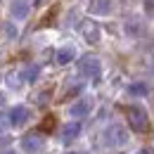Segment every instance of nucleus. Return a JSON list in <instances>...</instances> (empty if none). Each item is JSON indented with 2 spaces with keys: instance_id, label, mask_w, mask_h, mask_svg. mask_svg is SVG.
<instances>
[{
  "instance_id": "a211bd4d",
  "label": "nucleus",
  "mask_w": 154,
  "mask_h": 154,
  "mask_svg": "<svg viewBox=\"0 0 154 154\" xmlns=\"http://www.w3.org/2000/svg\"><path fill=\"white\" fill-rule=\"evenodd\" d=\"M5 154H14V152H5Z\"/></svg>"
},
{
  "instance_id": "f3484780",
  "label": "nucleus",
  "mask_w": 154,
  "mask_h": 154,
  "mask_svg": "<svg viewBox=\"0 0 154 154\" xmlns=\"http://www.w3.org/2000/svg\"><path fill=\"white\" fill-rule=\"evenodd\" d=\"M66 154H76V152H66Z\"/></svg>"
},
{
  "instance_id": "ddd939ff",
  "label": "nucleus",
  "mask_w": 154,
  "mask_h": 154,
  "mask_svg": "<svg viewBox=\"0 0 154 154\" xmlns=\"http://www.w3.org/2000/svg\"><path fill=\"white\" fill-rule=\"evenodd\" d=\"M128 93L133 97H145L147 93H149V88L145 85V83H133V85H128Z\"/></svg>"
},
{
  "instance_id": "39448f33",
  "label": "nucleus",
  "mask_w": 154,
  "mask_h": 154,
  "mask_svg": "<svg viewBox=\"0 0 154 154\" xmlns=\"http://www.w3.org/2000/svg\"><path fill=\"white\" fill-rule=\"evenodd\" d=\"M90 109H93V100L90 97H81V100H76L69 107V114L74 116V119H83V116L90 114Z\"/></svg>"
},
{
  "instance_id": "2eb2a0df",
  "label": "nucleus",
  "mask_w": 154,
  "mask_h": 154,
  "mask_svg": "<svg viewBox=\"0 0 154 154\" xmlns=\"http://www.w3.org/2000/svg\"><path fill=\"white\" fill-rule=\"evenodd\" d=\"M5 104H7V95H5V93H0V112L5 109Z\"/></svg>"
},
{
  "instance_id": "4468645a",
  "label": "nucleus",
  "mask_w": 154,
  "mask_h": 154,
  "mask_svg": "<svg viewBox=\"0 0 154 154\" xmlns=\"http://www.w3.org/2000/svg\"><path fill=\"white\" fill-rule=\"evenodd\" d=\"M5 36H7V38H17V26H14V24H10V21H7V24H5Z\"/></svg>"
},
{
  "instance_id": "7ed1b4c3",
  "label": "nucleus",
  "mask_w": 154,
  "mask_h": 154,
  "mask_svg": "<svg viewBox=\"0 0 154 154\" xmlns=\"http://www.w3.org/2000/svg\"><path fill=\"white\" fill-rule=\"evenodd\" d=\"M19 147H21L24 154H40L43 147H45V137H43L40 133H26L24 137H21Z\"/></svg>"
},
{
  "instance_id": "20e7f679",
  "label": "nucleus",
  "mask_w": 154,
  "mask_h": 154,
  "mask_svg": "<svg viewBox=\"0 0 154 154\" xmlns=\"http://www.w3.org/2000/svg\"><path fill=\"white\" fill-rule=\"evenodd\" d=\"M100 71H102V64H100V59L93 57V55H88V57H83L78 62V74L83 78H97Z\"/></svg>"
},
{
  "instance_id": "6e6552de",
  "label": "nucleus",
  "mask_w": 154,
  "mask_h": 154,
  "mask_svg": "<svg viewBox=\"0 0 154 154\" xmlns=\"http://www.w3.org/2000/svg\"><path fill=\"white\" fill-rule=\"evenodd\" d=\"M29 12H31V2L29 0H12L10 2V14L14 19H26Z\"/></svg>"
},
{
  "instance_id": "423d86ee",
  "label": "nucleus",
  "mask_w": 154,
  "mask_h": 154,
  "mask_svg": "<svg viewBox=\"0 0 154 154\" xmlns=\"http://www.w3.org/2000/svg\"><path fill=\"white\" fill-rule=\"evenodd\" d=\"M112 10H114L112 0H88V12H90V14L107 17V14H112Z\"/></svg>"
},
{
  "instance_id": "f257e3e1",
  "label": "nucleus",
  "mask_w": 154,
  "mask_h": 154,
  "mask_svg": "<svg viewBox=\"0 0 154 154\" xmlns=\"http://www.w3.org/2000/svg\"><path fill=\"white\" fill-rule=\"evenodd\" d=\"M126 119L131 123V131H135V133H147L149 131V116H147V112L142 107H137V104L128 107L126 109Z\"/></svg>"
},
{
  "instance_id": "0eeeda50",
  "label": "nucleus",
  "mask_w": 154,
  "mask_h": 154,
  "mask_svg": "<svg viewBox=\"0 0 154 154\" xmlns=\"http://www.w3.org/2000/svg\"><path fill=\"white\" fill-rule=\"evenodd\" d=\"M26 119H29V109L24 104H14L7 114V123L10 126H21V123H26Z\"/></svg>"
},
{
  "instance_id": "dca6fc26",
  "label": "nucleus",
  "mask_w": 154,
  "mask_h": 154,
  "mask_svg": "<svg viewBox=\"0 0 154 154\" xmlns=\"http://www.w3.org/2000/svg\"><path fill=\"white\" fill-rule=\"evenodd\" d=\"M137 154H152V152H149V149H140Z\"/></svg>"
},
{
  "instance_id": "9d476101",
  "label": "nucleus",
  "mask_w": 154,
  "mask_h": 154,
  "mask_svg": "<svg viewBox=\"0 0 154 154\" xmlns=\"http://www.w3.org/2000/svg\"><path fill=\"white\" fill-rule=\"evenodd\" d=\"M78 135H81V123H76V121H71V123H66L64 126V131H62V142H74Z\"/></svg>"
},
{
  "instance_id": "f03ea898",
  "label": "nucleus",
  "mask_w": 154,
  "mask_h": 154,
  "mask_svg": "<svg viewBox=\"0 0 154 154\" xmlns=\"http://www.w3.org/2000/svg\"><path fill=\"white\" fill-rule=\"evenodd\" d=\"M128 142V131L123 126H109L104 133H102V145L104 147H123Z\"/></svg>"
},
{
  "instance_id": "f8f14e48",
  "label": "nucleus",
  "mask_w": 154,
  "mask_h": 154,
  "mask_svg": "<svg viewBox=\"0 0 154 154\" xmlns=\"http://www.w3.org/2000/svg\"><path fill=\"white\" fill-rule=\"evenodd\" d=\"M38 74H40V66L31 64V66H26V69L21 71V78H24V81H29V83H33V81L38 78Z\"/></svg>"
},
{
  "instance_id": "9b49d317",
  "label": "nucleus",
  "mask_w": 154,
  "mask_h": 154,
  "mask_svg": "<svg viewBox=\"0 0 154 154\" xmlns=\"http://www.w3.org/2000/svg\"><path fill=\"white\" fill-rule=\"evenodd\" d=\"M83 38L88 40V43H97L100 40V29H97L93 21H85L83 24Z\"/></svg>"
},
{
  "instance_id": "1a4fd4ad",
  "label": "nucleus",
  "mask_w": 154,
  "mask_h": 154,
  "mask_svg": "<svg viewBox=\"0 0 154 154\" xmlns=\"http://www.w3.org/2000/svg\"><path fill=\"white\" fill-rule=\"evenodd\" d=\"M76 59V48L74 45H62L57 50V64H69V62H74Z\"/></svg>"
}]
</instances>
